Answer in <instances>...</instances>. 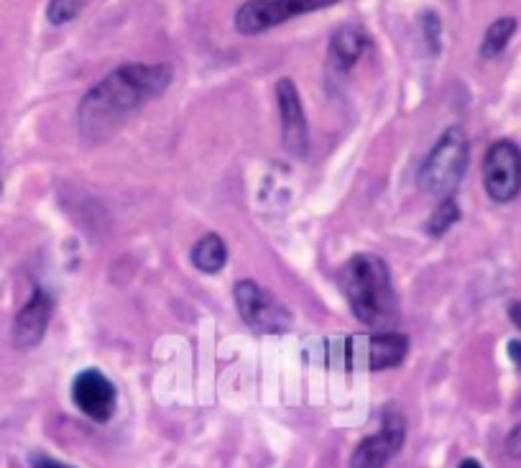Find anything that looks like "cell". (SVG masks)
<instances>
[{"instance_id":"1","label":"cell","mask_w":521,"mask_h":468,"mask_svg":"<svg viewBox=\"0 0 521 468\" xmlns=\"http://www.w3.org/2000/svg\"><path fill=\"white\" fill-rule=\"evenodd\" d=\"M174 80L169 64L131 62L115 67L98 85H92L77 108V128L87 144L113 136L133 113L164 95Z\"/></svg>"},{"instance_id":"2","label":"cell","mask_w":521,"mask_h":468,"mask_svg":"<svg viewBox=\"0 0 521 468\" xmlns=\"http://www.w3.org/2000/svg\"><path fill=\"white\" fill-rule=\"evenodd\" d=\"M340 287L358 323L376 333L399 323V300L389 264L376 254H355L340 272Z\"/></svg>"},{"instance_id":"3","label":"cell","mask_w":521,"mask_h":468,"mask_svg":"<svg viewBox=\"0 0 521 468\" xmlns=\"http://www.w3.org/2000/svg\"><path fill=\"white\" fill-rule=\"evenodd\" d=\"M468 169V136L460 126L447 128L419 167V190L440 200L453 197Z\"/></svg>"},{"instance_id":"4","label":"cell","mask_w":521,"mask_h":468,"mask_svg":"<svg viewBox=\"0 0 521 468\" xmlns=\"http://www.w3.org/2000/svg\"><path fill=\"white\" fill-rule=\"evenodd\" d=\"M233 297L241 320L258 336H281L292 328V312L253 279L235 284Z\"/></svg>"},{"instance_id":"5","label":"cell","mask_w":521,"mask_h":468,"mask_svg":"<svg viewBox=\"0 0 521 468\" xmlns=\"http://www.w3.org/2000/svg\"><path fill=\"white\" fill-rule=\"evenodd\" d=\"M335 3H340V0H246L235 11L233 24L238 34L256 36L287 24V21L297 16L325 11V8L335 6Z\"/></svg>"},{"instance_id":"6","label":"cell","mask_w":521,"mask_h":468,"mask_svg":"<svg viewBox=\"0 0 521 468\" xmlns=\"http://www.w3.org/2000/svg\"><path fill=\"white\" fill-rule=\"evenodd\" d=\"M409 353V338L386 330L373 336H350L343 343V359L348 366L368 371H386L404 364Z\"/></svg>"},{"instance_id":"7","label":"cell","mask_w":521,"mask_h":468,"mask_svg":"<svg viewBox=\"0 0 521 468\" xmlns=\"http://www.w3.org/2000/svg\"><path fill=\"white\" fill-rule=\"evenodd\" d=\"M407 440V417L396 407H386L381 415V428L355 445L350 468H386L391 458L404 448Z\"/></svg>"},{"instance_id":"8","label":"cell","mask_w":521,"mask_h":468,"mask_svg":"<svg viewBox=\"0 0 521 468\" xmlns=\"http://www.w3.org/2000/svg\"><path fill=\"white\" fill-rule=\"evenodd\" d=\"M483 187L493 203H511L521 192V149L514 141H496L483 159Z\"/></svg>"},{"instance_id":"9","label":"cell","mask_w":521,"mask_h":468,"mask_svg":"<svg viewBox=\"0 0 521 468\" xmlns=\"http://www.w3.org/2000/svg\"><path fill=\"white\" fill-rule=\"evenodd\" d=\"M276 105H279V121H281V141L284 149L294 159H304L310 154V126L304 116V105L299 98V90L292 77H281L276 82Z\"/></svg>"},{"instance_id":"10","label":"cell","mask_w":521,"mask_h":468,"mask_svg":"<svg viewBox=\"0 0 521 468\" xmlns=\"http://www.w3.org/2000/svg\"><path fill=\"white\" fill-rule=\"evenodd\" d=\"M72 402L92 422H108L118 407V389L98 369H85L72 382Z\"/></svg>"},{"instance_id":"11","label":"cell","mask_w":521,"mask_h":468,"mask_svg":"<svg viewBox=\"0 0 521 468\" xmlns=\"http://www.w3.org/2000/svg\"><path fill=\"white\" fill-rule=\"evenodd\" d=\"M52 312L54 297L46 289L36 287L29 300H26V305L18 310L16 320H13V346L21 348V351L39 346L44 341L46 330H49V323H52Z\"/></svg>"},{"instance_id":"12","label":"cell","mask_w":521,"mask_h":468,"mask_svg":"<svg viewBox=\"0 0 521 468\" xmlns=\"http://www.w3.org/2000/svg\"><path fill=\"white\" fill-rule=\"evenodd\" d=\"M368 49H371V36L361 26L348 24L335 31L330 47H327V72H330V77L348 75Z\"/></svg>"},{"instance_id":"13","label":"cell","mask_w":521,"mask_h":468,"mask_svg":"<svg viewBox=\"0 0 521 468\" xmlns=\"http://www.w3.org/2000/svg\"><path fill=\"white\" fill-rule=\"evenodd\" d=\"M192 264L200 269L202 274H218L223 272L225 264H228V246L220 236L215 233H207L200 241L192 246Z\"/></svg>"},{"instance_id":"14","label":"cell","mask_w":521,"mask_h":468,"mask_svg":"<svg viewBox=\"0 0 521 468\" xmlns=\"http://www.w3.org/2000/svg\"><path fill=\"white\" fill-rule=\"evenodd\" d=\"M516 29H519V24H516V18L511 16H504V18H496L491 26L486 29V34H483V41H481V57L483 59H496L501 52H504L506 47H509V41L514 39Z\"/></svg>"},{"instance_id":"15","label":"cell","mask_w":521,"mask_h":468,"mask_svg":"<svg viewBox=\"0 0 521 468\" xmlns=\"http://www.w3.org/2000/svg\"><path fill=\"white\" fill-rule=\"evenodd\" d=\"M458 220H460V205L455 203V197H445V200H440L435 213L430 215V220H427V233L435 238L445 236Z\"/></svg>"},{"instance_id":"16","label":"cell","mask_w":521,"mask_h":468,"mask_svg":"<svg viewBox=\"0 0 521 468\" xmlns=\"http://www.w3.org/2000/svg\"><path fill=\"white\" fill-rule=\"evenodd\" d=\"M87 0H49L46 3V21L52 26L72 24L82 11H85Z\"/></svg>"},{"instance_id":"17","label":"cell","mask_w":521,"mask_h":468,"mask_svg":"<svg viewBox=\"0 0 521 468\" xmlns=\"http://www.w3.org/2000/svg\"><path fill=\"white\" fill-rule=\"evenodd\" d=\"M422 29H424V39L432 47V52H440V39H442V21L437 13L427 11L422 16Z\"/></svg>"},{"instance_id":"18","label":"cell","mask_w":521,"mask_h":468,"mask_svg":"<svg viewBox=\"0 0 521 468\" xmlns=\"http://www.w3.org/2000/svg\"><path fill=\"white\" fill-rule=\"evenodd\" d=\"M506 453L516 461H521V425H516L509 435H506Z\"/></svg>"},{"instance_id":"19","label":"cell","mask_w":521,"mask_h":468,"mask_svg":"<svg viewBox=\"0 0 521 468\" xmlns=\"http://www.w3.org/2000/svg\"><path fill=\"white\" fill-rule=\"evenodd\" d=\"M31 468H72V466H67V463L57 461V458L52 456H46V453H34V456H31Z\"/></svg>"},{"instance_id":"20","label":"cell","mask_w":521,"mask_h":468,"mask_svg":"<svg viewBox=\"0 0 521 468\" xmlns=\"http://www.w3.org/2000/svg\"><path fill=\"white\" fill-rule=\"evenodd\" d=\"M506 351H509L511 364H514L516 369L521 371V341H509V346H506Z\"/></svg>"},{"instance_id":"21","label":"cell","mask_w":521,"mask_h":468,"mask_svg":"<svg viewBox=\"0 0 521 468\" xmlns=\"http://www.w3.org/2000/svg\"><path fill=\"white\" fill-rule=\"evenodd\" d=\"M509 318H511V323L521 330V302L519 300L511 302L509 305Z\"/></svg>"},{"instance_id":"22","label":"cell","mask_w":521,"mask_h":468,"mask_svg":"<svg viewBox=\"0 0 521 468\" xmlns=\"http://www.w3.org/2000/svg\"><path fill=\"white\" fill-rule=\"evenodd\" d=\"M458 468H483V466L476 461V458H465V461H460Z\"/></svg>"}]
</instances>
